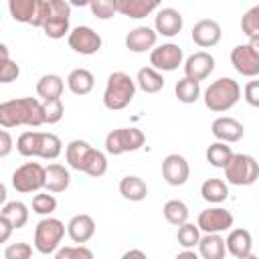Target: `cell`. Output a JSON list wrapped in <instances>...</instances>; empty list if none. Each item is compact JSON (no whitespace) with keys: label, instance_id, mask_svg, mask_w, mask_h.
<instances>
[{"label":"cell","instance_id":"cell-48","mask_svg":"<svg viewBox=\"0 0 259 259\" xmlns=\"http://www.w3.org/2000/svg\"><path fill=\"white\" fill-rule=\"evenodd\" d=\"M119 259H148V255H146L142 249H130V251H125Z\"/></svg>","mask_w":259,"mask_h":259},{"label":"cell","instance_id":"cell-27","mask_svg":"<svg viewBox=\"0 0 259 259\" xmlns=\"http://www.w3.org/2000/svg\"><path fill=\"white\" fill-rule=\"evenodd\" d=\"M119 194L125 200L132 202H140L148 196V186L140 176H123L119 180Z\"/></svg>","mask_w":259,"mask_h":259},{"label":"cell","instance_id":"cell-2","mask_svg":"<svg viewBox=\"0 0 259 259\" xmlns=\"http://www.w3.org/2000/svg\"><path fill=\"white\" fill-rule=\"evenodd\" d=\"M65 160L73 170L85 172L87 176L99 178L107 172V158L85 140H73L65 148Z\"/></svg>","mask_w":259,"mask_h":259},{"label":"cell","instance_id":"cell-1","mask_svg":"<svg viewBox=\"0 0 259 259\" xmlns=\"http://www.w3.org/2000/svg\"><path fill=\"white\" fill-rule=\"evenodd\" d=\"M45 123V109L36 97H18L0 103V125L4 130L16 125L38 127Z\"/></svg>","mask_w":259,"mask_h":259},{"label":"cell","instance_id":"cell-47","mask_svg":"<svg viewBox=\"0 0 259 259\" xmlns=\"http://www.w3.org/2000/svg\"><path fill=\"white\" fill-rule=\"evenodd\" d=\"M0 229H2V233H0V241H2V243H6V241L10 239V233L14 231V227H12L8 221L0 219Z\"/></svg>","mask_w":259,"mask_h":259},{"label":"cell","instance_id":"cell-40","mask_svg":"<svg viewBox=\"0 0 259 259\" xmlns=\"http://www.w3.org/2000/svg\"><path fill=\"white\" fill-rule=\"evenodd\" d=\"M87 6H89V10L93 12V16H97V18H101V20L111 18V16L117 12L115 0H91Z\"/></svg>","mask_w":259,"mask_h":259},{"label":"cell","instance_id":"cell-12","mask_svg":"<svg viewBox=\"0 0 259 259\" xmlns=\"http://www.w3.org/2000/svg\"><path fill=\"white\" fill-rule=\"evenodd\" d=\"M67 40L69 47L79 55H95L101 49V36L91 26H75Z\"/></svg>","mask_w":259,"mask_h":259},{"label":"cell","instance_id":"cell-45","mask_svg":"<svg viewBox=\"0 0 259 259\" xmlns=\"http://www.w3.org/2000/svg\"><path fill=\"white\" fill-rule=\"evenodd\" d=\"M49 12H51V2H49V0H38V10H36V18H34L32 26L42 28V26H45V22H47Z\"/></svg>","mask_w":259,"mask_h":259},{"label":"cell","instance_id":"cell-22","mask_svg":"<svg viewBox=\"0 0 259 259\" xmlns=\"http://www.w3.org/2000/svg\"><path fill=\"white\" fill-rule=\"evenodd\" d=\"M225 243H227V251L233 257L249 255L251 249H253V237H251V233L247 229H231V233L227 235Z\"/></svg>","mask_w":259,"mask_h":259},{"label":"cell","instance_id":"cell-9","mask_svg":"<svg viewBox=\"0 0 259 259\" xmlns=\"http://www.w3.org/2000/svg\"><path fill=\"white\" fill-rule=\"evenodd\" d=\"M47 184V168L38 162H26L12 172V186L20 194L36 192Z\"/></svg>","mask_w":259,"mask_h":259},{"label":"cell","instance_id":"cell-14","mask_svg":"<svg viewBox=\"0 0 259 259\" xmlns=\"http://www.w3.org/2000/svg\"><path fill=\"white\" fill-rule=\"evenodd\" d=\"M162 176L170 186H182L190 176V166L184 156L168 154L162 160Z\"/></svg>","mask_w":259,"mask_h":259},{"label":"cell","instance_id":"cell-10","mask_svg":"<svg viewBox=\"0 0 259 259\" xmlns=\"http://www.w3.org/2000/svg\"><path fill=\"white\" fill-rule=\"evenodd\" d=\"M51 12L47 16V22L42 26L45 34L49 38H63L69 34V20H71V4L65 0H49Z\"/></svg>","mask_w":259,"mask_h":259},{"label":"cell","instance_id":"cell-29","mask_svg":"<svg viewBox=\"0 0 259 259\" xmlns=\"http://www.w3.org/2000/svg\"><path fill=\"white\" fill-rule=\"evenodd\" d=\"M8 10H10V16H12L16 22L32 24L34 18H36L38 0H10V2H8Z\"/></svg>","mask_w":259,"mask_h":259},{"label":"cell","instance_id":"cell-20","mask_svg":"<svg viewBox=\"0 0 259 259\" xmlns=\"http://www.w3.org/2000/svg\"><path fill=\"white\" fill-rule=\"evenodd\" d=\"M184 18L176 8H160L154 16V30L162 36H176L182 30Z\"/></svg>","mask_w":259,"mask_h":259},{"label":"cell","instance_id":"cell-46","mask_svg":"<svg viewBox=\"0 0 259 259\" xmlns=\"http://www.w3.org/2000/svg\"><path fill=\"white\" fill-rule=\"evenodd\" d=\"M12 136L8 130H2L0 132V158H6L10 152H12Z\"/></svg>","mask_w":259,"mask_h":259},{"label":"cell","instance_id":"cell-44","mask_svg":"<svg viewBox=\"0 0 259 259\" xmlns=\"http://www.w3.org/2000/svg\"><path fill=\"white\" fill-rule=\"evenodd\" d=\"M243 95L251 107H259V81H249L243 89Z\"/></svg>","mask_w":259,"mask_h":259},{"label":"cell","instance_id":"cell-24","mask_svg":"<svg viewBox=\"0 0 259 259\" xmlns=\"http://www.w3.org/2000/svg\"><path fill=\"white\" fill-rule=\"evenodd\" d=\"M67 87L75 95H87L95 87V77L89 69H73L67 77Z\"/></svg>","mask_w":259,"mask_h":259},{"label":"cell","instance_id":"cell-43","mask_svg":"<svg viewBox=\"0 0 259 259\" xmlns=\"http://www.w3.org/2000/svg\"><path fill=\"white\" fill-rule=\"evenodd\" d=\"M32 255V247L28 243H12L4 249V259H30Z\"/></svg>","mask_w":259,"mask_h":259},{"label":"cell","instance_id":"cell-37","mask_svg":"<svg viewBox=\"0 0 259 259\" xmlns=\"http://www.w3.org/2000/svg\"><path fill=\"white\" fill-rule=\"evenodd\" d=\"M241 30L245 36H259V4L251 6L243 16H241Z\"/></svg>","mask_w":259,"mask_h":259},{"label":"cell","instance_id":"cell-15","mask_svg":"<svg viewBox=\"0 0 259 259\" xmlns=\"http://www.w3.org/2000/svg\"><path fill=\"white\" fill-rule=\"evenodd\" d=\"M212 71H214V57L210 53H206V51L192 53L184 63V77L194 79L198 83L202 79H206Z\"/></svg>","mask_w":259,"mask_h":259},{"label":"cell","instance_id":"cell-23","mask_svg":"<svg viewBox=\"0 0 259 259\" xmlns=\"http://www.w3.org/2000/svg\"><path fill=\"white\" fill-rule=\"evenodd\" d=\"M115 6H117L119 14L138 20V18H144L150 12L158 10L160 4L156 0H115Z\"/></svg>","mask_w":259,"mask_h":259},{"label":"cell","instance_id":"cell-4","mask_svg":"<svg viewBox=\"0 0 259 259\" xmlns=\"http://www.w3.org/2000/svg\"><path fill=\"white\" fill-rule=\"evenodd\" d=\"M134 97H136V81L123 71H113L107 77V85L103 91V105L109 111H119L125 109Z\"/></svg>","mask_w":259,"mask_h":259},{"label":"cell","instance_id":"cell-52","mask_svg":"<svg viewBox=\"0 0 259 259\" xmlns=\"http://www.w3.org/2000/svg\"><path fill=\"white\" fill-rule=\"evenodd\" d=\"M237 259H259V257H255L253 253H249V255H243V257H237Z\"/></svg>","mask_w":259,"mask_h":259},{"label":"cell","instance_id":"cell-49","mask_svg":"<svg viewBox=\"0 0 259 259\" xmlns=\"http://www.w3.org/2000/svg\"><path fill=\"white\" fill-rule=\"evenodd\" d=\"M174 259H200V257H198L192 249H184V251H182V253H178Z\"/></svg>","mask_w":259,"mask_h":259},{"label":"cell","instance_id":"cell-19","mask_svg":"<svg viewBox=\"0 0 259 259\" xmlns=\"http://www.w3.org/2000/svg\"><path fill=\"white\" fill-rule=\"evenodd\" d=\"M210 132L212 136L219 140V142H225V144H233V142H239L245 134V127L239 119L235 117H229V115H221L212 121L210 125Z\"/></svg>","mask_w":259,"mask_h":259},{"label":"cell","instance_id":"cell-17","mask_svg":"<svg viewBox=\"0 0 259 259\" xmlns=\"http://www.w3.org/2000/svg\"><path fill=\"white\" fill-rule=\"evenodd\" d=\"M194 45H198L200 49H210L214 45H219L221 36H223V30L219 26L217 20H210V18H202L198 20L194 26H192V32H190Z\"/></svg>","mask_w":259,"mask_h":259},{"label":"cell","instance_id":"cell-6","mask_svg":"<svg viewBox=\"0 0 259 259\" xmlns=\"http://www.w3.org/2000/svg\"><path fill=\"white\" fill-rule=\"evenodd\" d=\"M225 178L233 186H251L259 178V162L249 154H233L225 166Z\"/></svg>","mask_w":259,"mask_h":259},{"label":"cell","instance_id":"cell-41","mask_svg":"<svg viewBox=\"0 0 259 259\" xmlns=\"http://www.w3.org/2000/svg\"><path fill=\"white\" fill-rule=\"evenodd\" d=\"M42 109H45V123H59L65 113V105L61 99L42 101Z\"/></svg>","mask_w":259,"mask_h":259},{"label":"cell","instance_id":"cell-38","mask_svg":"<svg viewBox=\"0 0 259 259\" xmlns=\"http://www.w3.org/2000/svg\"><path fill=\"white\" fill-rule=\"evenodd\" d=\"M32 210L42 217H51L57 210V198L49 192H40L32 196Z\"/></svg>","mask_w":259,"mask_h":259},{"label":"cell","instance_id":"cell-21","mask_svg":"<svg viewBox=\"0 0 259 259\" xmlns=\"http://www.w3.org/2000/svg\"><path fill=\"white\" fill-rule=\"evenodd\" d=\"M67 233H69V237H71L73 243L83 245V243H87L95 235V221L89 214H85V212L75 214L67 223Z\"/></svg>","mask_w":259,"mask_h":259},{"label":"cell","instance_id":"cell-26","mask_svg":"<svg viewBox=\"0 0 259 259\" xmlns=\"http://www.w3.org/2000/svg\"><path fill=\"white\" fill-rule=\"evenodd\" d=\"M71 184V174L63 164H49L47 166V192H65Z\"/></svg>","mask_w":259,"mask_h":259},{"label":"cell","instance_id":"cell-35","mask_svg":"<svg viewBox=\"0 0 259 259\" xmlns=\"http://www.w3.org/2000/svg\"><path fill=\"white\" fill-rule=\"evenodd\" d=\"M174 93L178 97V101L182 103H194L200 95V83L194 81V79H188V77H182L176 87H174Z\"/></svg>","mask_w":259,"mask_h":259},{"label":"cell","instance_id":"cell-18","mask_svg":"<svg viewBox=\"0 0 259 259\" xmlns=\"http://www.w3.org/2000/svg\"><path fill=\"white\" fill-rule=\"evenodd\" d=\"M158 42V32L150 26H136L125 34V47L132 53H146L154 51Z\"/></svg>","mask_w":259,"mask_h":259},{"label":"cell","instance_id":"cell-33","mask_svg":"<svg viewBox=\"0 0 259 259\" xmlns=\"http://www.w3.org/2000/svg\"><path fill=\"white\" fill-rule=\"evenodd\" d=\"M233 154L235 152L231 150V146H227L225 142H214V144H210L206 148V162L210 166H214V168H223L225 170V166L229 164Z\"/></svg>","mask_w":259,"mask_h":259},{"label":"cell","instance_id":"cell-3","mask_svg":"<svg viewBox=\"0 0 259 259\" xmlns=\"http://www.w3.org/2000/svg\"><path fill=\"white\" fill-rule=\"evenodd\" d=\"M16 150L26 158L36 156L45 160H55L63 152V142L51 132H22L16 140Z\"/></svg>","mask_w":259,"mask_h":259},{"label":"cell","instance_id":"cell-30","mask_svg":"<svg viewBox=\"0 0 259 259\" xmlns=\"http://www.w3.org/2000/svg\"><path fill=\"white\" fill-rule=\"evenodd\" d=\"M0 219L8 221L14 231L16 229H22L26 223H28V206L20 200H12V202H6L2 204V210H0Z\"/></svg>","mask_w":259,"mask_h":259},{"label":"cell","instance_id":"cell-31","mask_svg":"<svg viewBox=\"0 0 259 259\" xmlns=\"http://www.w3.org/2000/svg\"><path fill=\"white\" fill-rule=\"evenodd\" d=\"M200 194H202V198H204L206 202H210V204H221V202H225L227 196H229V186H227V182L221 180V178H208V180L202 182Z\"/></svg>","mask_w":259,"mask_h":259},{"label":"cell","instance_id":"cell-8","mask_svg":"<svg viewBox=\"0 0 259 259\" xmlns=\"http://www.w3.org/2000/svg\"><path fill=\"white\" fill-rule=\"evenodd\" d=\"M146 136L138 127H117L105 136V152L111 156H121L125 152H136L144 146Z\"/></svg>","mask_w":259,"mask_h":259},{"label":"cell","instance_id":"cell-13","mask_svg":"<svg viewBox=\"0 0 259 259\" xmlns=\"http://www.w3.org/2000/svg\"><path fill=\"white\" fill-rule=\"evenodd\" d=\"M182 49L174 42H166L156 47L150 53V65L156 71H176L182 65Z\"/></svg>","mask_w":259,"mask_h":259},{"label":"cell","instance_id":"cell-11","mask_svg":"<svg viewBox=\"0 0 259 259\" xmlns=\"http://www.w3.org/2000/svg\"><path fill=\"white\" fill-rule=\"evenodd\" d=\"M235 219L231 214V210L223 208V206H208L198 214V229L204 231V235H221L225 231H229L233 227Z\"/></svg>","mask_w":259,"mask_h":259},{"label":"cell","instance_id":"cell-5","mask_svg":"<svg viewBox=\"0 0 259 259\" xmlns=\"http://www.w3.org/2000/svg\"><path fill=\"white\" fill-rule=\"evenodd\" d=\"M239 99H241V87L231 77H221L204 89V105L214 113L229 111L231 107L237 105Z\"/></svg>","mask_w":259,"mask_h":259},{"label":"cell","instance_id":"cell-42","mask_svg":"<svg viewBox=\"0 0 259 259\" xmlns=\"http://www.w3.org/2000/svg\"><path fill=\"white\" fill-rule=\"evenodd\" d=\"M20 75V69L16 65V61L8 59H0V83H12L16 81Z\"/></svg>","mask_w":259,"mask_h":259},{"label":"cell","instance_id":"cell-50","mask_svg":"<svg viewBox=\"0 0 259 259\" xmlns=\"http://www.w3.org/2000/svg\"><path fill=\"white\" fill-rule=\"evenodd\" d=\"M247 45H249V49H251V51H253V53L259 57V36H251Z\"/></svg>","mask_w":259,"mask_h":259},{"label":"cell","instance_id":"cell-28","mask_svg":"<svg viewBox=\"0 0 259 259\" xmlns=\"http://www.w3.org/2000/svg\"><path fill=\"white\" fill-rule=\"evenodd\" d=\"M198 253H200V259H225L227 243L221 235H204L200 237Z\"/></svg>","mask_w":259,"mask_h":259},{"label":"cell","instance_id":"cell-34","mask_svg":"<svg viewBox=\"0 0 259 259\" xmlns=\"http://www.w3.org/2000/svg\"><path fill=\"white\" fill-rule=\"evenodd\" d=\"M162 212H164V219H166L170 225H174V227H180V225L188 223V214H190V212H188V206H186L182 200H178V198L168 200V202L164 204Z\"/></svg>","mask_w":259,"mask_h":259},{"label":"cell","instance_id":"cell-51","mask_svg":"<svg viewBox=\"0 0 259 259\" xmlns=\"http://www.w3.org/2000/svg\"><path fill=\"white\" fill-rule=\"evenodd\" d=\"M0 200H2V202L6 200V186H4V184L0 186ZM4 204H6V202H4Z\"/></svg>","mask_w":259,"mask_h":259},{"label":"cell","instance_id":"cell-39","mask_svg":"<svg viewBox=\"0 0 259 259\" xmlns=\"http://www.w3.org/2000/svg\"><path fill=\"white\" fill-rule=\"evenodd\" d=\"M55 259H93V251L85 245H67L55 253Z\"/></svg>","mask_w":259,"mask_h":259},{"label":"cell","instance_id":"cell-32","mask_svg":"<svg viewBox=\"0 0 259 259\" xmlns=\"http://www.w3.org/2000/svg\"><path fill=\"white\" fill-rule=\"evenodd\" d=\"M136 85H138L144 93H158V91L164 87V77H162L160 71H156L154 67H142V69L138 71Z\"/></svg>","mask_w":259,"mask_h":259},{"label":"cell","instance_id":"cell-25","mask_svg":"<svg viewBox=\"0 0 259 259\" xmlns=\"http://www.w3.org/2000/svg\"><path fill=\"white\" fill-rule=\"evenodd\" d=\"M63 89H65V83L59 75L55 73H49V75H42L36 83V93L42 101H53V99H61L63 95Z\"/></svg>","mask_w":259,"mask_h":259},{"label":"cell","instance_id":"cell-36","mask_svg":"<svg viewBox=\"0 0 259 259\" xmlns=\"http://www.w3.org/2000/svg\"><path fill=\"white\" fill-rule=\"evenodd\" d=\"M176 239H178V245H182L184 249L198 247V243H200V229H198V225H194V223L180 225L178 233H176Z\"/></svg>","mask_w":259,"mask_h":259},{"label":"cell","instance_id":"cell-7","mask_svg":"<svg viewBox=\"0 0 259 259\" xmlns=\"http://www.w3.org/2000/svg\"><path fill=\"white\" fill-rule=\"evenodd\" d=\"M65 237V225L59 219L47 217L42 219L34 229V249L42 255L57 253L61 247V241Z\"/></svg>","mask_w":259,"mask_h":259},{"label":"cell","instance_id":"cell-16","mask_svg":"<svg viewBox=\"0 0 259 259\" xmlns=\"http://www.w3.org/2000/svg\"><path fill=\"white\" fill-rule=\"evenodd\" d=\"M231 65L243 77H257L259 75V57L249 49V45H237L231 51Z\"/></svg>","mask_w":259,"mask_h":259}]
</instances>
